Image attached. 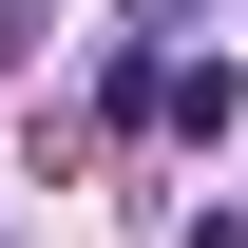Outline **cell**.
Returning a JSON list of instances; mask_svg holds the SVG:
<instances>
[{"mask_svg": "<svg viewBox=\"0 0 248 248\" xmlns=\"http://www.w3.org/2000/svg\"><path fill=\"white\" fill-rule=\"evenodd\" d=\"M153 115H172V134H229V115H248V77H229V58H172V77H153Z\"/></svg>", "mask_w": 248, "mask_h": 248, "instance_id": "6da1fadb", "label": "cell"}, {"mask_svg": "<svg viewBox=\"0 0 248 248\" xmlns=\"http://www.w3.org/2000/svg\"><path fill=\"white\" fill-rule=\"evenodd\" d=\"M172 19H191V0H134V38H172Z\"/></svg>", "mask_w": 248, "mask_h": 248, "instance_id": "7a4b0ae2", "label": "cell"}, {"mask_svg": "<svg viewBox=\"0 0 248 248\" xmlns=\"http://www.w3.org/2000/svg\"><path fill=\"white\" fill-rule=\"evenodd\" d=\"M191 248H248V210H210V229H191Z\"/></svg>", "mask_w": 248, "mask_h": 248, "instance_id": "3957f363", "label": "cell"}]
</instances>
